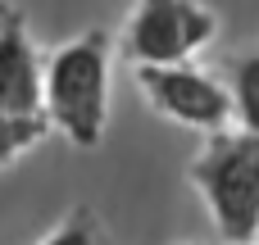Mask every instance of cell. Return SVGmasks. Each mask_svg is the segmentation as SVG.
Listing matches in <instances>:
<instances>
[{
    "label": "cell",
    "mask_w": 259,
    "mask_h": 245,
    "mask_svg": "<svg viewBox=\"0 0 259 245\" xmlns=\"http://www.w3.org/2000/svg\"><path fill=\"white\" fill-rule=\"evenodd\" d=\"M137 82L150 100V109H159L164 118L182 123V127H196V132H219L232 123V91L196 68L191 59H178V64H137Z\"/></svg>",
    "instance_id": "obj_4"
},
{
    "label": "cell",
    "mask_w": 259,
    "mask_h": 245,
    "mask_svg": "<svg viewBox=\"0 0 259 245\" xmlns=\"http://www.w3.org/2000/svg\"><path fill=\"white\" fill-rule=\"evenodd\" d=\"M214 32L219 18L200 0H137L123 32V55L132 64H178L200 55Z\"/></svg>",
    "instance_id": "obj_3"
},
{
    "label": "cell",
    "mask_w": 259,
    "mask_h": 245,
    "mask_svg": "<svg viewBox=\"0 0 259 245\" xmlns=\"http://www.w3.org/2000/svg\"><path fill=\"white\" fill-rule=\"evenodd\" d=\"M46 132H50L46 114H0V164H9L14 155L32 150Z\"/></svg>",
    "instance_id": "obj_7"
},
{
    "label": "cell",
    "mask_w": 259,
    "mask_h": 245,
    "mask_svg": "<svg viewBox=\"0 0 259 245\" xmlns=\"http://www.w3.org/2000/svg\"><path fill=\"white\" fill-rule=\"evenodd\" d=\"M41 245H105V232H100V223H96L91 209H73Z\"/></svg>",
    "instance_id": "obj_8"
},
{
    "label": "cell",
    "mask_w": 259,
    "mask_h": 245,
    "mask_svg": "<svg viewBox=\"0 0 259 245\" xmlns=\"http://www.w3.org/2000/svg\"><path fill=\"white\" fill-rule=\"evenodd\" d=\"M219 236L228 245L259 241V136L246 127L205 132L200 155L187 168Z\"/></svg>",
    "instance_id": "obj_2"
},
{
    "label": "cell",
    "mask_w": 259,
    "mask_h": 245,
    "mask_svg": "<svg viewBox=\"0 0 259 245\" xmlns=\"http://www.w3.org/2000/svg\"><path fill=\"white\" fill-rule=\"evenodd\" d=\"M46 64L18 14L0 18V114H41Z\"/></svg>",
    "instance_id": "obj_5"
},
{
    "label": "cell",
    "mask_w": 259,
    "mask_h": 245,
    "mask_svg": "<svg viewBox=\"0 0 259 245\" xmlns=\"http://www.w3.org/2000/svg\"><path fill=\"white\" fill-rule=\"evenodd\" d=\"M250 245H259V241H250Z\"/></svg>",
    "instance_id": "obj_9"
},
{
    "label": "cell",
    "mask_w": 259,
    "mask_h": 245,
    "mask_svg": "<svg viewBox=\"0 0 259 245\" xmlns=\"http://www.w3.org/2000/svg\"><path fill=\"white\" fill-rule=\"evenodd\" d=\"M41 114L73 145L82 150L100 145L105 118H109V36L105 32H82L46 59Z\"/></svg>",
    "instance_id": "obj_1"
},
{
    "label": "cell",
    "mask_w": 259,
    "mask_h": 245,
    "mask_svg": "<svg viewBox=\"0 0 259 245\" xmlns=\"http://www.w3.org/2000/svg\"><path fill=\"white\" fill-rule=\"evenodd\" d=\"M228 91H232V118H237V127H246V132L259 136V45L232 59Z\"/></svg>",
    "instance_id": "obj_6"
}]
</instances>
